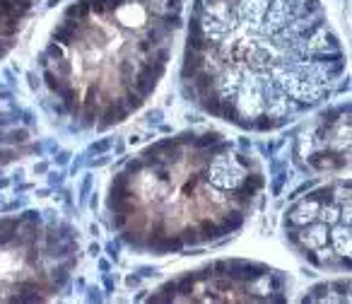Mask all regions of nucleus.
<instances>
[{
	"instance_id": "nucleus-1",
	"label": "nucleus",
	"mask_w": 352,
	"mask_h": 304,
	"mask_svg": "<svg viewBox=\"0 0 352 304\" xmlns=\"http://www.w3.org/2000/svg\"><path fill=\"white\" fill-rule=\"evenodd\" d=\"M345 51L321 0H193L181 85L212 118L268 133L343 87Z\"/></svg>"
},
{
	"instance_id": "nucleus-2",
	"label": "nucleus",
	"mask_w": 352,
	"mask_h": 304,
	"mask_svg": "<svg viewBox=\"0 0 352 304\" xmlns=\"http://www.w3.org/2000/svg\"><path fill=\"white\" fill-rule=\"evenodd\" d=\"M265 186L258 159L217 131H184L135 152L106 191L111 227L140 253L217 244L244 227Z\"/></svg>"
},
{
	"instance_id": "nucleus-3",
	"label": "nucleus",
	"mask_w": 352,
	"mask_h": 304,
	"mask_svg": "<svg viewBox=\"0 0 352 304\" xmlns=\"http://www.w3.org/2000/svg\"><path fill=\"white\" fill-rule=\"evenodd\" d=\"M184 0H77L39 56L58 111L106 131L145 106L167 73L184 27Z\"/></svg>"
},
{
	"instance_id": "nucleus-4",
	"label": "nucleus",
	"mask_w": 352,
	"mask_h": 304,
	"mask_svg": "<svg viewBox=\"0 0 352 304\" xmlns=\"http://www.w3.org/2000/svg\"><path fill=\"white\" fill-rule=\"evenodd\" d=\"M80 239L65 220L41 210L0 217V302H49L70 283Z\"/></svg>"
},
{
	"instance_id": "nucleus-5",
	"label": "nucleus",
	"mask_w": 352,
	"mask_h": 304,
	"mask_svg": "<svg viewBox=\"0 0 352 304\" xmlns=\"http://www.w3.org/2000/svg\"><path fill=\"white\" fill-rule=\"evenodd\" d=\"M285 239L318 270H350V179L304 193L287 208Z\"/></svg>"
},
{
	"instance_id": "nucleus-6",
	"label": "nucleus",
	"mask_w": 352,
	"mask_h": 304,
	"mask_svg": "<svg viewBox=\"0 0 352 304\" xmlns=\"http://www.w3.org/2000/svg\"><path fill=\"white\" fill-rule=\"evenodd\" d=\"M290 292V278L278 268L249 261L222 258L159 285L148 302H285Z\"/></svg>"
},
{
	"instance_id": "nucleus-7",
	"label": "nucleus",
	"mask_w": 352,
	"mask_h": 304,
	"mask_svg": "<svg viewBox=\"0 0 352 304\" xmlns=\"http://www.w3.org/2000/svg\"><path fill=\"white\" fill-rule=\"evenodd\" d=\"M302 157L314 171H343L350 167V104L318 116L309 131Z\"/></svg>"
},
{
	"instance_id": "nucleus-8",
	"label": "nucleus",
	"mask_w": 352,
	"mask_h": 304,
	"mask_svg": "<svg viewBox=\"0 0 352 304\" xmlns=\"http://www.w3.org/2000/svg\"><path fill=\"white\" fill-rule=\"evenodd\" d=\"M37 150V126L10 95H0V174Z\"/></svg>"
},
{
	"instance_id": "nucleus-9",
	"label": "nucleus",
	"mask_w": 352,
	"mask_h": 304,
	"mask_svg": "<svg viewBox=\"0 0 352 304\" xmlns=\"http://www.w3.org/2000/svg\"><path fill=\"white\" fill-rule=\"evenodd\" d=\"M34 7L37 0H0V60L17 46V39Z\"/></svg>"
},
{
	"instance_id": "nucleus-10",
	"label": "nucleus",
	"mask_w": 352,
	"mask_h": 304,
	"mask_svg": "<svg viewBox=\"0 0 352 304\" xmlns=\"http://www.w3.org/2000/svg\"><path fill=\"white\" fill-rule=\"evenodd\" d=\"M304 302H350V280L340 278L331 283H321L302 297Z\"/></svg>"
}]
</instances>
